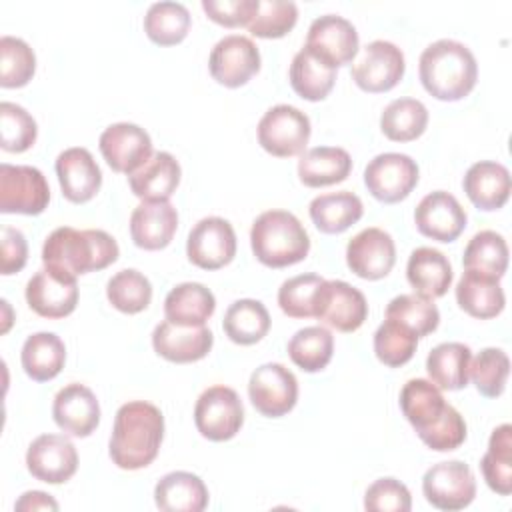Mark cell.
I'll use <instances>...</instances> for the list:
<instances>
[{
  "label": "cell",
  "mask_w": 512,
  "mask_h": 512,
  "mask_svg": "<svg viewBox=\"0 0 512 512\" xmlns=\"http://www.w3.org/2000/svg\"><path fill=\"white\" fill-rule=\"evenodd\" d=\"M164 438V416L158 406L132 400L118 408L108 444L112 462L122 470H140L152 464Z\"/></svg>",
  "instance_id": "obj_1"
},
{
  "label": "cell",
  "mask_w": 512,
  "mask_h": 512,
  "mask_svg": "<svg viewBox=\"0 0 512 512\" xmlns=\"http://www.w3.org/2000/svg\"><path fill=\"white\" fill-rule=\"evenodd\" d=\"M118 242L104 230H76L60 226L44 240V268L78 278L80 274L98 272L118 260Z\"/></svg>",
  "instance_id": "obj_2"
},
{
  "label": "cell",
  "mask_w": 512,
  "mask_h": 512,
  "mask_svg": "<svg viewBox=\"0 0 512 512\" xmlns=\"http://www.w3.org/2000/svg\"><path fill=\"white\" fill-rule=\"evenodd\" d=\"M418 74L430 96L444 102H456L468 96L476 86L478 64L466 44L442 38L422 50Z\"/></svg>",
  "instance_id": "obj_3"
},
{
  "label": "cell",
  "mask_w": 512,
  "mask_h": 512,
  "mask_svg": "<svg viewBox=\"0 0 512 512\" xmlns=\"http://www.w3.org/2000/svg\"><path fill=\"white\" fill-rule=\"evenodd\" d=\"M250 246L260 264L286 268L308 256L310 236L292 212L266 210L252 222Z\"/></svg>",
  "instance_id": "obj_4"
},
{
  "label": "cell",
  "mask_w": 512,
  "mask_h": 512,
  "mask_svg": "<svg viewBox=\"0 0 512 512\" xmlns=\"http://www.w3.org/2000/svg\"><path fill=\"white\" fill-rule=\"evenodd\" d=\"M310 118L290 104H276L258 122V144L276 158L304 152L310 140Z\"/></svg>",
  "instance_id": "obj_5"
},
{
  "label": "cell",
  "mask_w": 512,
  "mask_h": 512,
  "mask_svg": "<svg viewBox=\"0 0 512 512\" xmlns=\"http://www.w3.org/2000/svg\"><path fill=\"white\" fill-rule=\"evenodd\" d=\"M194 424L212 442L234 438L244 424V406L236 390L222 384L206 388L196 400Z\"/></svg>",
  "instance_id": "obj_6"
},
{
  "label": "cell",
  "mask_w": 512,
  "mask_h": 512,
  "mask_svg": "<svg viewBox=\"0 0 512 512\" xmlns=\"http://www.w3.org/2000/svg\"><path fill=\"white\" fill-rule=\"evenodd\" d=\"M50 188L44 174L26 164H0V212L36 216L46 210Z\"/></svg>",
  "instance_id": "obj_7"
},
{
  "label": "cell",
  "mask_w": 512,
  "mask_h": 512,
  "mask_svg": "<svg viewBox=\"0 0 512 512\" xmlns=\"http://www.w3.org/2000/svg\"><path fill=\"white\" fill-rule=\"evenodd\" d=\"M422 492L434 508L456 512L472 504L476 496V478L466 462H438L426 470Z\"/></svg>",
  "instance_id": "obj_8"
},
{
  "label": "cell",
  "mask_w": 512,
  "mask_h": 512,
  "mask_svg": "<svg viewBox=\"0 0 512 512\" xmlns=\"http://www.w3.org/2000/svg\"><path fill=\"white\" fill-rule=\"evenodd\" d=\"M364 184L376 200L396 204L416 188L418 164L408 154H378L364 168Z\"/></svg>",
  "instance_id": "obj_9"
},
{
  "label": "cell",
  "mask_w": 512,
  "mask_h": 512,
  "mask_svg": "<svg viewBox=\"0 0 512 512\" xmlns=\"http://www.w3.org/2000/svg\"><path fill=\"white\" fill-rule=\"evenodd\" d=\"M368 316L364 294L344 280H324L314 298V318L338 332L358 330Z\"/></svg>",
  "instance_id": "obj_10"
},
{
  "label": "cell",
  "mask_w": 512,
  "mask_h": 512,
  "mask_svg": "<svg viewBox=\"0 0 512 512\" xmlns=\"http://www.w3.org/2000/svg\"><path fill=\"white\" fill-rule=\"evenodd\" d=\"M248 396L262 416L280 418L296 406L298 380L284 364L268 362L250 374Z\"/></svg>",
  "instance_id": "obj_11"
},
{
  "label": "cell",
  "mask_w": 512,
  "mask_h": 512,
  "mask_svg": "<svg viewBox=\"0 0 512 512\" xmlns=\"http://www.w3.org/2000/svg\"><path fill=\"white\" fill-rule=\"evenodd\" d=\"M404 70V54L396 44L388 40H372L352 64V80L360 90L378 94L392 90L402 80Z\"/></svg>",
  "instance_id": "obj_12"
},
{
  "label": "cell",
  "mask_w": 512,
  "mask_h": 512,
  "mask_svg": "<svg viewBox=\"0 0 512 512\" xmlns=\"http://www.w3.org/2000/svg\"><path fill=\"white\" fill-rule=\"evenodd\" d=\"M188 260L202 270H218L236 256V232L220 216H208L194 224L186 240Z\"/></svg>",
  "instance_id": "obj_13"
},
{
  "label": "cell",
  "mask_w": 512,
  "mask_h": 512,
  "mask_svg": "<svg viewBox=\"0 0 512 512\" xmlns=\"http://www.w3.org/2000/svg\"><path fill=\"white\" fill-rule=\"evenodd\" d=\"M208 70L210 76L226 88L244 86L260 70L258 46L248 36L228 34L214 44Z\"/></svg>",
  "instance_id": "obj_14"
},
{
  "label": "cell",
  "mask_w": 512,
  "mask_h": 512,
  "mask_svg": "<svg viewBox=\"0 0 512 512\" xmlns=\"http://www.w3.org/2000/svg\"><path fill=\"white\" fill-rule=\"evenodd\" d=\"M98 148L106 164L114 172L132 174L150 160L152 140L150 134L132 122L110 124L98 140Z\"/></svg>",
  "instance_id": "obj_15"
},
{
  "label": "cell",
  "mask_w": 512,
  "mask_h": 512,
  "mask_svg": "<svg viewBox=\"0 0 512 512\" xmlns=\"http://www.w3.org/2000/svg\"><path fill=\"white\" fill-rule=\"evenodd\" d=\"M28 472L46 484H62L78 470V452L64 434H40L26 450Z\"/></svg>",
  "instance_id": "obj_16"
},
{
  "label": "cell",
  "mask_w": 512,
  "mask_h": 512,
  "mask_svg": "<svg viewBox=\"0 0 512 512\" xmlns=\"http://www.w3.org/2000/svg\"><path fill=\"white\" fill-rule=\"evenodd\" d=\"M396 262L392 236L382 228H364L346 246L348 268L364 280H380L390 274Z\"/></svg>",
  "instance_id": "obj_17"
},
{
  "label": "cell",
  "mask_w": 512,
  "mask_h": 512,
  "mask_svg": "<svg viewBox=\"0 0 512 512\" xmlns=\"http://www.w3.org/2000/svg\"><path fill=\"white\" fill-rule=\"evenodd\" d=\"M304 46L338 68L358 54V32L350 20L338 14H324L310 24Z\"/></svg>",
  "instance_id": "obj_18"
},
{
  "label": "cell",
  "mask_w": 512,
  "mask_h": 512,
  "mask_svg": "<svg viewBox=\"0 0 512 512\" xmlns=\"http://www.w3.org/2000/svg\"><path fill=\"white\" fill-rule=\"evenodd\" d=\"M414 222L422 236L438 242H452L464 232L468 216L456 196L446 190H434L418 202Z\"/></svg>",
  "instance_id": "obj_19"
},
{
  "label": "cell",
  "mask_w": 512,
  "mask_h": 512,
  "mask_svg": "<svg viewBox=\"0 0 512 512\" xmlns=\"http://www.w3.org/2000/svg\"><path fill=\"white\" fill-rule=\"evenodd\" d=\"M26 302L42 318L58 320L76 310L78 282L76 278L60 276L48 268L38 270L26 284Z\"/></svg>",
  "instance_id": "obj_20"
},
{
  "label": "cell",
  "mask_w": 512,
  "mask_h": 512,
  "mask_svg": "<svg viewBox=\"0 0 512 512\" xmlns=\"http://www.w3.org/2000/svg\"><path fill=\"white\" fill-rule=\"evenodd\" d=\"M52 416L62 432L86 438L100 424V404L88 386L72 382L60 388L54 396Z\"/></svg>",
  "instance_id": "obj_21"
},
{
  "label": "cell",
  "mask_w": 512,
  "mask_h": 512,
  "mask_svg": "<svg viewBox=\"0 0 512 512\" xmlns=\"http://www.w3.org/2000/svg\"><path fill=\"white\" fill-rule=\"evenodd\" d=\"M56 176L62 196L68 202L84 204L92 200L102 186V172L90 150L82 146L66 148L56 158Z\"/></svg>",
  "instance_id": "obj_22"
},
{
  "label": "cell",
  "mask_w": 512,
  "mask_h": 512,
  "mask_svg": "<svg viewBox=\"0 0 512 512\" xmlns=\"http://www.w3.org/2000/svg\"><path fill=\"white\" fill-rule=\"evenodd\" d=\"M212 344L214 334L206 326H180L164 320L152 332L154 352L176 364L202 360L212 350Z\"/></svg>",
  "instance_id": "obj_23"
},
{
  "label": "cell",
  "mask_w": 512,
  "mask_h": 512,
  "mask_svg": "<svg viewBox=\"0 0 512 512\" xmlns=\"http://www.w3.org/2000/svg\"><path fill=\"white\" fill-rule=\"evenodd\" d=\"M462 188L468 200L476 208L484 212H492L502 208L508 202L512 180L504 164L492 162V160H480L466 170Z\"/></svg>",
  "instance_id": "obj_24"
},
{
  "label": "cell",
  "mask_w": 512,
  "mask_h": 512,
  "mask_svg": "<svg viewBox=\"0 0 512 512\" xmlns=\"http://www.w3.org/2000/svg\"><path fill=\"white\" fill-rule=\"evenodd\" d=\"M178 228V212L170 202H142L132 210L130 236L142 250L166 248Z\"/></svg>",
  "instance_id": "obj_25"
},
{
  "label": "cell",
  "mask_w": 512,
  "mask_h": 512,
  "mask_svg": "<svg viewBox=\"0 0 512 512\" xmlns=\"http://www.w3.org/2000/svg\"><path fill=\"white\" fill-rule=\"evenodd\" d=\"M180 176V164L170 152H154L146 164L128 176V186L142 202H168Z\"/></svg>",
  "instance_id": "obj_26"
},
{
  "label": "cell",
  "mask_w": 512,
  "mask_h": 512,
  "mask_svg": "<svg viewBox=\"0 0 512 512\" xmlns=\"http://www.w3.org/2000/svg\"><path fill=\"white\" fill-rule=\"evenodd\" d=\"M456 302L468 316L488 320L504 310L506 296L500 286V278L476 270H464L456 284Z\"/></svg>",
  "instance_id": "obj_27"
},
{
  "label": "cell",
  "mask_w": 512,
  "mask_h": 512,
  "mask_svg": "<svg viewBox=\"0 0 512 512\" xmlns=\"http://www.w3.org/2000/svg\"><path fill=\"white\" fill-rule=\"evenodd\" d=\"M452 266L448 258L430 246L412 250L406 264V278L416 294L424 298H440L452 284Z\"/></svg>",
  "instance_id": "obj_28"
},
{
  "label": "cell",
  "mask_w": 512,
  "mask_h": 512,
  "mask_svg": "<svg viewBox=\"0 0 512 512\" xmlns=\"http://www.w3.org/2000/svg\"><path fill=\"white\" fill-rule=\"evenodd\" d=\"M154 502L164 512H202L208 506V488L200 476L176 470L156 482Z\"/></svg>",
  "instance_id": "obj_29"
},
{
  "label": "cell",
  "mask_w": 512,
  "mask_h": 512,
  "mask_svg": "<svg viewBox=\"0 0 512 512\" xmlns=\"http://www.w3.org/2000/svg\"><path fill=\"white\" fill-rule=\"evenodd\" d=\"M352 170V158L338 146H316L300 154L298 178L308 188L344 182Z\"/></svg>",
  "instance_id": "obj_30"
},
{
  "label": "cell",
  "mask_w": 512,
  "mask_h": 512,
  "mask_svg": "<svg viewBox=\"0 0 512 512\" xmlns=\"http://www.w3.org/2000/svg\"><path fill=\"white\" fill-rule=\"evenodd\" d=\"M288 78L292 90L300 98L318 102L332 92L336 82V68L304 46L294 54Z\"/></svg>",
  "instance_id": "obj_31"
},
{
  "label": "cell",
  "mask_w": 512,
  "mask_h": 512,
  "mask_svg": "<svg viewBox=\"0 0 512 512\" xmlns=\"http://www.w3.org/2000/svg\"><path fill=\"white\" fill-rule=\"evenodd\" d=\"M214 310L216 298L200 282H182L164 298L166 320L180 326H204Z\"/></svg>",
  "instance_id": "obj_32"
},
{
  "label": "cell",
  "mask_w": 512,
  "mask_h": 512,
  "mask_svg": "<svg viewBox=\"0 0 512 512\" xmlns=\"http://www.w3.org/2000/svg\"><path fill=\"white\" fill-rule=\"evenodd\" d=\"M308 212H310V220L320 232L340 234L362 218L364 206L354 192L340 190V192L316 196L310 202Z\"/></svg>",
  "instance_id": "obj_33"
},
{
  "label": "cell",
  "mask_w": 512,
  "mask_h": 512,
  "mask_svg": "<svg viewBox=\"0 0 512 512\" xmlns=\"http://www.w3.org/2000/svg\"><path fill=\"white\" fill-rule=\"evenodd\" d=\"M20 362L34 382H48L60 374L66 362V346L54 332H36L24 340Z\"/></svg>",
  "instance_id": "obj_34"
},
{
  "label": "cell",
  "mask_w": 512,
  "mask_h": 512,
  "mask_svg": "<svg viewBox=\"0 0 512 512\" xmlns=\"http://www.w3.org/2000/svg\"><path fill=\"white\" fill-rule=\"evenodd\" d=\"M472 350L462 342H442L426 358L430 382L440 390H462L468 384Z\"/></svg>",
  "instance_id": "obj_35"
},
{
  "label": "cell",
  "mask_w": 512,
  "mask_h": 512,
  "mask_svg": "<svg viewBox=\"0 0 512 512\" xmlns=\"http://www.w3.org/2000/svg\"><path fill=\"white\" fill-rule=\"evenodd\" d=\"M224 334L240 346L260 342L270 330V314L260 300L242 298L228 306L222 320Z\"/></svg>",
  "instance_id": "obj_36"
},
{
  "label": "cell",
  "mask_w": 512,
  "mask_h": 512,
  "mask_svg": "<svg viewBox=\"0 0 512 512\" xmlns=\"http://www.w3.org/2000/svg\"><path fill=\"white\" fill-rule=\"evenodd\" d=\"M446 406L440 388L430 380L412 378L400 390V410L416 432L438 420Z\"/></svg>",
  "instance_id": "obj_37"
},
{
  "label": "cell",
  "mask_w": 512,
  "mask_h": 512,
  "mask_svg": "<svg viewBox=\"0 0 512 512\" xmlns=\"http://www.w3.org/2000/svg\"><path fill=\"white\" fill-rule=\"evenodd\" d=\"M428 110L416 98L392 100L380 116V130L392 142H412L424 134Z\"/></svg>",
  "instance_id": "obj_38"
},
{
  "label": "cell",
  "mask_w": 512,
  "mask_h": 512,
  "mask_svg": "<svg viewBox=\"0 0 512 512\" xmlns=\"http://www.w3.org/2000/svg\"><path fill=\"white\" fill-rule=\"evenodd\" d=\"M484 480L500 496L512 492V426L500 424L488 440V450L480 460Z\"/></svg>",
  "instance_id": "obj_39"
},
{
  "label": "cell",
  "mask_w": 512,
  "mask_h": 512,
  "mask_svg": "<svg viewBox=\"0 0 512 512\" xmlns=\"http://www.w3.org/2000/svg\"><path fill=\"white\" fill-rule=\"evenodd\" d=\"M190 30V12L180 2H154L144 16V32L158 46H174Z\"/></svg>",
  "instance_id": "obj_40"
},
{
  "label": "cell",
  "mask_w": 512,
  "mask_h": 512,
  "mask_svg": "<svg viewBox=\"0 0 512 512\" xmlns=\"http://www.w3.org/2000/svg\"><path fill=\"white\" fill-rule=\"evenodd\" d=\"M334 354V336L324 326H306L288 340L290 360L304 372H320Z\"/></svg>",
  "instance_id": "obj_41"
},
{
  "label": "cell",
  "mask_w": 512,
  "mask_h": 512,
  "mask_svg": "<svg viewBox=\"0 0 512 512\" xmlns=\"http://www.w3.org/2000/svg\"><path fill=\"white\" fill-rule=\"evenodd\" d=\"M462 264L464 270L502 278L508 268V244L504 236L494 230H480L466 244Z\"/></svg>",
  "instance_id": "obj_42"
},
{
  "label": "cell",
  "mask_w": 512,
  "mask_h": 512,
  "mask_svg": "<svg viewBox=\"0 0 512 512\" xmlns=\"http://www.w3.org/2000/svg\"><path fill=\"white\" fill-rule=\"evenodd\" d=\"M106 296L116 310L124 314H138L146 310L152 300V284L142 272L124 268L108 280Z\"/></svg>",
  "instance_id": "obj_43"
},
{
  "label": "cell",
  "mask_w": 512,
  "mask_h": 512,
  "mask_svg": "<svg viewBox=\"0 0 512 512\" xmlns=\"http://www.w3.org/2000/svg\"><path fill=\"white\" fill-rule=\"evenodd\" d=\"M386 318L408 326L418 338H422L438 328L440 312L430 298L420 294H400L388 302Z\"/></svg>",
  "instance_id": "obj_44"
},
{
  "label": "cell",
  "mask_w": 512,
  "mask_h": 512,
  "mask_svg": "<svg viewBox=\"0 0 512 512\" xmlns=\"http://www.w3.org/2000/svg\"><path fill=\"white\" fill-rule=\"evenodd\" d=\"M418 346V336L404 324L386 318L374 332V354L376 358L390 366L398 368L412 360Z\"/></svg>",
  "instance_id": "obj_45"
},
{
  "label": "cell",
  "mask_w": 512,
  "mask_h": 512,
  "mask_svg": "<svg viewBox=\"0 0 512 512\" xmlns=\"http://www.w3.org/2000/svg\"><path fill=\"white\" fill-rule=\"evenodd\" d=\"M510 374L508 354L500 348H484L470 360L468 378L476 390L486 398H498Z\"/></svg>",
  "instance_id": "obj_46"
},
{
  "label": "cell",
  "mask_w": 512,
  "mask_h": 512,
  "mask_svg": "<svg viewBox=\"0 0 512 512\" xmlns=\"http://www.w3.org/2000/svg\"><path fill=\"white\" fill-rule=\"evenodd\" d=\"M36 72L34 50L16 36L0 38V86L22 88Z\"/></svg>",
  "instance_id": "obj_47"
},
{
  "label": "cell",
  "mask_w": 512,
  "mask_h": 512,
  "mask_svg": "<svg viewBox=\"0 0 512 512\" xmlns=\"http://www.w3.org/2000/svg\"><path fill=\"white\" fill-rule=\"evenodd\" d=\"M298 20V6L292 0H258V8L248 22V32L256 38H282Z\"/></svg>",
  "instance_id": "obj_48"
},
{
  "label": "cell",
  "mask_w": 512,
  "mask_h": 512,
  "mask_svg": "<svg viewBox=\"0 0 512 512\" xmlns=\"http://www.w3.org/2000/svg\"><path fill=\"white\" fill-rule=\"evenodd\" d=\"M38 136L36 120L14 102L0 104V146L6 152H26Z\"/></svg>",
  "instance_id": "obj_49"
},
{
  "label": "cell",
  "mask_w": 512,
  "mask_h": 512,
  "mask_svg": "<svg viewBox=\"0 0 512 512\" xmlns=\"http://www.w3.org/2000/svg\"><path fill=\"white\" fill-rule=\"evenodd\" d=\"M324 282L318 274H298L282 282L278 288V306L290 318H312L314 298Z\"/></svg>",
  "instance_id": "obj_50"
},
{
  "label": "cell",
  "mask_w": 512,
  "mask_h": 512,
  "mask_svg": "<svg viewBox=\"0 0 512 512\" xmlns=\"http://www.w3.org/2000/svg\"><path fill=\"white\" fill-rule=\"evenodd\" d=\"M418 438L436 452L456 450L466 440V422L454 406H446L442 416L434 420L428 428L416 432Z\"/></svg>",
  "instance_id": "obj_51"
},
{
  "label": "cell",
  "mask_w": 512,
  "mask_h": 512,
  "mask_svg": "<svg viewBox=\"0 0 512 512\" xmlns=\"http://www.w3.org/2000/svg\"><path fill=\"white\" fill-rule=\"evenodd\" d=\"M364 508L368 512H408L412 496L406 484L396 478H378L364 494Z\"/></svg>",
  "instance_id": "obj_52"
},
{
  "label": "cell",
  "mask_w": 512,
  "mask_h": 512,
  "mask_svg": "<svg viewBox=\"0 0 512 512\" xmlns=\"http://www.w3.org/2000/svg\"><path fill=\"white\" fill-rule=\"evenodd\" d=\"M256 8L258 0H202V10L208 18L226 28L248 26Z\"/></svg>",
  "instance_id": "obj_53"
},
{
  "label": "cell",
  "mask_w": 512,
  "mask_h": 512,
  "mask_svg": "<svg viewBox=\"0 0 512 512\" xmlns=\"http://www.w3.org/2000/svg\"><path fill=\"white\" fill-rule=\"evenodd\" d=\"M28 244L18 228H2V248H0V272L4 276L16 274L26 266Z\"/></svg>",
  "instance_id": "obj_54"
},
{
  "label": "cell",
  "mask_w": 512,
  "mask_h": 512,
  "mask_svg": "<svg viewBox=\"0 0 512 512\" xmlns=\"http://www.w3.org/2000/svg\"><path fill=\"white\" fill-rule=\"evenodd\" d=\"M14 508L18 512H22V510H58V502L50 494H46V492L30 490V492H24L18 498Z\"/></svg>",
  "instance_id": "obj_55"
}]
</instances>
